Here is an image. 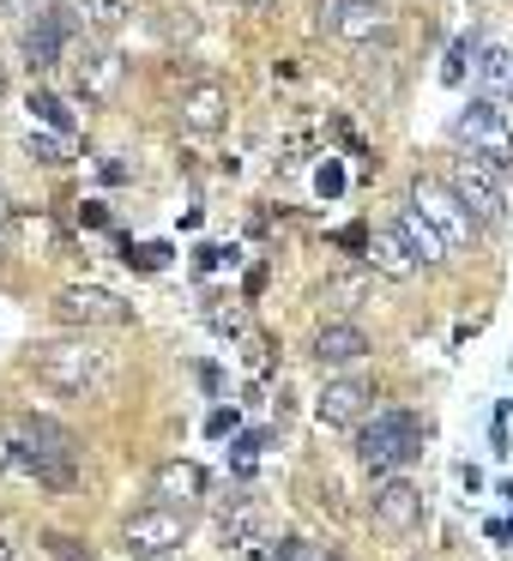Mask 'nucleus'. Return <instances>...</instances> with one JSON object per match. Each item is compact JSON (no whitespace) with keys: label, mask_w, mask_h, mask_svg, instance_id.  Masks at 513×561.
Returning <instances> with one entry per match:
<instances>
[{"label":"nucleus","mask_w":513,"mask_h":561,"mask_svg":"<svg viewBox=\"0 0 513 561\" xmlns=\"http://www.w3.org/2000/svg\"><path fill=\"white\" fill-rule=\"evenodd\" d=\"M0 459L13 465L19 477H37L49 489H73V459H79V440L73 428H61L55 416H37V411H19L7 423V447Z\"/></svg>","instance_id":"nucleus-1"},{"label":"nucleus","mask_w":513,"mask_h":561,"mask_svg":"<svg viewBox=\"0 0 513 561\" xmlns=\"http://www.w3.org/2000/svg\"><path fill=\"white\" fill-rule=\"evenodd\" d=\"M115 375V356L98 351L91 339H55V344H37V380L67 399H98Z\"/></svg>","instance_id":"nucleus-2"},{"label":"nucleus","mask_w":513,"mask_h":561,"mask_svg":"<svg viewBox=\"0 0 513 561\" xmlns=\"http://www.w3.org/2000/svg\"><path fill=\"white\" fill-rule=\"evenodd\" d=\"M453 139H459L465 158L489 163V170H513V122L501 103L471 98L459 115H453Z\"/></svg>","instance_id":"nucleus-3"},{"label":"nucleus","mask_w":513,"mask_h":561,"mask_svg":"<svg viewBox=\"0 0 513 561\" xmlns=\"http://www.w3.org/2000/svg\"><path fill=\"white\" fill-rule=\"evenodd\" d=\"M417 453H423V428H417L411 411H375L356 423V459L368 471H399Z\"/></svg>","instance_id":"nucleus-4"},{"label":"nucleus","mask_w":513,"mask_h":561,"mask_svg":"<svg viewBox=\"0 0 513 561\" xmlns=\"http://www.w3.org/2000/svg\"><path fill=\"white\" fill-rule=\"evenodd\" d=\"M404 206H411L447 248H465V242H471V230H477V218L459 206V194H453L447 182H435V175H417L411 194H404Z\"/></svg>","instance_id":"nucleus-5"},{"label":"nucleus","mask_w":513,"mask_h":561,"mask_svg":"<svg viewBox=\"0 0 513 561\" xmlns=\"http://www.w3.org/2000/svg\"><path fill=\"white\" fill-rule=\"evenodd\" d=\"M122 543H127V556H139V561H170L175 549L187 543V513H175V507H139L134 519L122 525Z\"/></svg>","instance_id":"nucleus-6"},{"label":"nucleus","mask_w":513,"mask_h":561,"mask_svg":"<svg viewBox=\"0 0 513 561\" xmlns=\"http://www.w3.org/2000/svg\"><path fill=\"white\" fill-rule=\"evenodd\" d=\"M447 187L459 194V206L471 211L477 224H508V187H501V170H489V163H477V158H453Z\"/></svg>","instance_id":"nucleus-7"},{"label":"nucleus","mask_w":513,"mask_h":561,"mask_svg":"<svg viewBox=\"0 0 513 561\" xmlns=\"http://www.w3.org/2000/svg\"><path fill=\"white\" fill-rule=\"evenodd\" d=\"M315 31L339 43H375L387 37V0H315Z\"/></svg>","instance_id":"nucleus-8"},{"label":"nucleus","mask_w":513,"mask_h":561,"mask_svg":"<svg viewBox=\"0 0 513 561\" xmlns=\"http://www.w3.org/2000/svg\"><path fill=\"white\" fill-rule=\"evenodd\" d=\"M55 314H61L67 327H127V320H134V302H122V296L103 290V284H67V290L55 296Z\"/></svg>","instance_id":"nucleus-9"},{"label":"nucleus","mask_w":513,"mask_h":561,"mask_svg":"<svg viewBox=\"0 0 513 561\" xmlns=\"http://www.w3.org/2000/svg\"><path fill=\"white\" fill-rule=\"evenodd\" d=\"M368 513H375L380 531H417L423 525V489L404 483V477H387V483L375 489V501H368Z\"/></svg>","instance_id":"nucleus-10"},{"label":"nucleus","mask_w":513,"mask_h":561,"mask_svg":"<svg viewBox=\"0 0 513 561\" xmlns=\"http://www.w3.org/2000/svg\"><path fill=\"white\" fill-rule=\"evenodd\" d=\"M67 43H73V13H67V7L37 13V25H25V61H31V73H49V67L61 61Z\"/></svg>","instance_id":"nucleus-11"},{"label":"nucleus","mask_w":513,"mask_h":561,"mask_svg":"<svg viewBox=\"0 0 513 561\" xmlns=\"http://www.w3.org/2000/svg\"><path fill=\"white\" fill-rule=\"evenodd\" d=\"M151 495H158V507L187 513L200 495H206V471H200L194 459H163L158 471H151Z\"/></svg>","instance_id":"nucleus-12"},{"label":"nucleus","mask_w":513,"mask_h":561,"mask_svg":"<svg viewBox=\"0 0 513 561\" xmlns=\"http://www.w3.org/2000/svg\"><path fill=\"white\" fill-rule=\"evenodd\" d=\"M175 115H182L187 134H218V127L230 122V91L212 85V79H200V85H187V91H182Z\"/></svg>","instance_id":"nucleus-13"},{"label":"nucleus","mask_w":513,"mask_h":561,"mask_svg":"<svg viewBox=\"0 0 513 561\" xmlns=\"http://www.w3.org/2000/svg\"><path fill=\"white\" fill-rule=\"evenodd\" d=\"M363 254H368V266H375L380 278H392V284H411L417 266H423V260L411 254V242H404L392 224H387V230H368V248H363Z\"/></svg>","instance_id":"nucleus-14"},{"label":"nucleus","mask_w":513,"mask_h":561,"mask_svg":"<svg viewBox=\"0 0 513 561\" xmlns=\"http://www.w3.org/2000/svg\"><path fill=\"white\" fill-rule=\"evenodd\" d=\"M368 399H375V392H368V380H351V375H344V380H327V392L315 399V416H320V423H332V428L363 423Z\"/></svg>","instance_id":"nucleus-15"},{"label":"nucleus","mask_w":513,"mask_h":561,"mask_svg":"<svg viewBox=\"0 0 513 561\" xmlns=\"http://www.w3.org/2000/svg\"><path fill=\"white\" fill-rule=\"evenodd\" d=\"M368 356V339L363 327H351V320H327V327L315 332V363L320 368H351Z\"/></svg>","instance_id":"nucleus-16"},{"label":"nucleus","mask_w":513,"mask_h":561,"mask_svg":"<svg viewBox=\"0 0 513 561\" xmlns=\"http://www.w3.org/2000/svg\"><path fill=\"white\" fill-rule=\"evenodd\" d=\"M73 73H79V98L86 103H103L115 91V79H122V61H115L110 49H86L73 61Z\"/></svg>","instance_id":"nucleus-17"},{"label":"nucleus","mask_w":513,"mask_h":561,"mask_svg":"<svg viewBox=\"0 0 513 561\" xmlns=\"http://www.w3.org/2000/svg\"><path fill=\"white\" fill-rule=\"evenodd\" d=\"M477 98H513V49H477Z\"/></svg>","instance_id":"nucleus-18"},{"label":"nucleus","mask_w":513,"mask_h":561,"mask_svg":"<svg viewBox=\"0 0 513 561\" xmlns=\"http://www.w3.org/2000/svg\"><path fill=\"white\" fill-rule=\"evenodd\" d=\"M392 230H399V236H404V242H411V254H417V260H423V266H441V260H447V254H453V248H447V242H441V236H435V230H429V224H423V218H417V211H411V206H404V211H399V224H392Z\"/></svg>","instance_id":"nucleus-19"},{"label":"nucleus","mask_w":513,"mask_h":561,"mask_svg":"<svg viewBox=\"0 0 513 561\" xmlns=\"http://www.w3.org/2000/svg\"><path fill=\"white\" fill-rule=\"evenodd\" d=\"M260 537V507L254 501H242L236 513H224V543H254Z\"/></svg>","instance_id":"nucleus-20"},{"label":"nucleus","mask_w":513,"mask_h":561,"mask_svg":"<svg viewBox=\"0 0 513 561\" xmlns=\"http://www.w3.org/2000/svg\"><path fill=\"white\" fill-rule=\"evenodd\" d=\"M320 302H332V308H363V302H368V278H327Z\"/></svg>","instance_id":"nucleus-21"},{"label":"nucleus","mask_w":513,"mask_h":561,"mask_svg":"<svg viewBox=\"0 0 513 561\" xmlns=\"http://www.w3.org/2000/svg\"><path fill=\"white\" fill-rule=\"evenodd\" d=\"M31 115H43V122L55 127V134H73V115L61 110V98H49V91H31Z\"/></svg>","instance_id":"nucleus-22"},{"label":"nucleus","mask_w":513,"mask_h":561,"mask_svg":"<svg viewBox=\"0 0 513 561\" xmlns=\"http://www.w3.org/2000/svg\"><path fill=\"white\" fill-rule=\"evenodd\" d=\"M86 19H91L98 31H115V25L127 19V0H86Z\"/></svg>","instance_id":"nucleus-23"},{"label":"nucleus","mask_w":513,"mask_h":561,"mask_svg":"<svg viewBox=\"0 0 513 561\" xmlns=\"http://www.w3.org/2000/svg\"><path fill=\"white\" fill-rule=\"evenodd\" d=\"M25 151H31V158H43V163H67V134H31Z\"/></svg>","instance_id":"nucleus-24"},{"label":"nucleus","mask_w":513,"mask_h":561,"mask_svg":"<svg viewBox=\"0 0 513 561\" xmlns=\"http://www.w3.org/2000/svg\"><path fill=\"white\" fill-rule=\"evenodd\" d=\"M43 549H49L55 561H98L91 549H79V537H67V531H49V537H43Z\"/></svg>","instance_id":"nucleus-25"},{"label":"nucleus","mask_w":513,"mask_h":561,"mask_svg":"<svg viewBox=\"0 0 513 561\" xmlns=\"http://www.w3.org/2000/svg\"><path fill=\"white\" fill-rule=\"evenodd\" d=\"M465 61H471V37H459V43L447 49V67H441V79H447V85H459V79H465Z\"/></svg>","instance_id":"nucleus-26"},{"label":"nucleus","mask_w":513,"mask_h":561,"mask_svg":"<svg viewBox=\"0 0 513 561\" xmlns=\"http://www.w3.org/2000/svg\"><path fill=\"white\" fill-rule=\"evenodd\" d=\"M212 327H218V332H230V339H236V332H242L248 320H242V308H212Z\"/></svg>","instance_id":"nucleus-27"},{"label":"nucleus","mask_w":513,"mask_h":561,"mask_svg":"<svg viewBox=\"0 0 513 561\" xmlns=\"http://www.w3.org/2000/svg\"><path fill=\"white\" fill-rule=\"evenodd\" d=\"M206 428H212V435H230V428H236V411H212Z\"/></svg>","instance_id":"nucleus-28"},{"label":"nucleus","mask_w":513,"mask_h":561,"mask_svg":"<svg viewBox=\"0 0 513 561\" xmlns=\"http://www.w3.org/2000/svg\"><path fill=\"white\" fill-rule=\"evenodd\" d=\"M236 7H248V13H266V7H278V0H236Z\"/></svg>","instance_id":"nucleus-29"},{"label":"nucleus","mask_w":513,"mask_h":561,"mask_svg":"<svg viewBox=\"0 0 513 561\" xmlns=\"http://www.w3.org/2000/svg\"><path fill=\"white\" fill-rule=\"evenodd\" d=\"M0 7H7V13H31V7H37V0H0Z\"/></svg>","instance_id":"nucleus-30"},{"label":"nucleus","mask_w":513,"mask_h":561,"mask_svg":"<svg viewBox=\"0 0 513 561\" xmlns=\"http://www.w3.org/2000/svg\"><path fill=\"white\" fill-rule=\"evenodd\" d=\"M0 248H7V194H0Z\"/></svg>","instance_id":"nucleus-31"},{"label":"nucleus","mask_w":513,"mask_h":561,"mask_svg":"<svg viewBox=\"0 0 513 561\" xmlns=\"http://www.w3.org/2000/svg\"><path fill=\"white\" fill-rule=\"evenodd\" d=\"M0 561H19V556H13V543H7V537H0Z\"/></svg>","instance_id":"nucleus-32"},{"label":"nucleus","mask_w":513,"mask_h":561,"mask_svg":"<svg viewBox=\"0 0 513 561\" xmlns=\"http://www.w3.org/2000/svg\"><path fill=\"white\" fill-rule=\"evenodd\" d=\"M0 85H7V79H0Z\"/></svg>","instance_id":"nucleus-33"}]
</instances>
